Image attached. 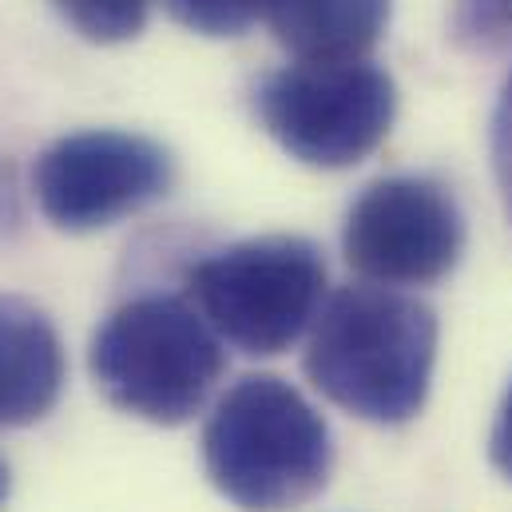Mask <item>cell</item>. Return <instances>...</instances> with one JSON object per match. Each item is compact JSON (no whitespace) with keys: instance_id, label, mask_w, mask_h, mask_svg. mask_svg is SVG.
<instances>
[{"instance_id":"obj_1","label":"cell","mask_w":512,"mask_h":512,"mask_svg":"<svg viewBox=\"0 0 512 512\" xmlns=\"http://www.w3.org/2000/svg\"><path fill=\"white\" fill-rule=\"evenodd\" d=\"M437 318L389 286H342L314 318L306 378L322 397L374 425H405L429 397Z\"/></svg>"},{"instance_id":"obj_2","label":"cell","mask_w":512,"mask_h":512,"mask_svg":"<svg viewBox=\"0 0 512 512\" xmlns=\"http://www.w3.org/2000/svg\"><path fill=\"white\" fill-rule=\"evenodd\" d=\"M211 485L243 512H290L330 481L334 445L322 413L274 374L235 382L203 429Z\"/></svg>"},{"instance_id":"obj_3","label":"cell","mask_w":512,"mask_h":512,"mask_svg":"<svg viewBox=\"0 0 512 512\" xmlns=\"http://www.w3.org/2000/svg\"><path fill=\"white\" fill-rule=\"evenodd\" d=\"M88 366L104 397L124 413L151 425H183L219 382L223 346L191 302L143 294L104 318Z\"/></svg>"},{"instance_id":"obj_4","label":"cell","mask_w":512,"mask_h":512,"mask_svg":"<svg viewBox=\"0 0 512 512\" xmlns=\"http://www.w3.org/2000/svg\"><path fill=\"white\" fill-rule=\"evenodd\" d=\"M187 286L223 342L251 358H274L314 326L326 294V258L310 239L262 235L203 258Z\"/></svg>"},{"instance_id":"obj_5","label":"cell","mask_w":512,"mask_h":512,"mask_svg":"<svg viewBox=\"0 0 512 512\" xmlns=\"http://www.w3.org/2000/svg\"><path fill=\"white\" fill-rule=\"evenodd\" d=\"M262 128L306 167L342 171L382 147L397 116V88L370 60L286 64L255 92Z\"/></svg>"},{"instance_id":"obj_6","label":"cell","mask_w":512,"mask_h":512,"mask_svg":"<svg viewBox=\"0 0 512 512\" xmlns=\"http://www.w3.org/2000/svg\"><path fill=\"white\" fill-rule=\"evenodd\" d=\"M175 183V159L147 135L76 131L56 139L32 167L44 219L60 231H104L159 203Z\"/></svg>"},{"instance_id":"obj_7","label":"cell","mask_w":512,"mask_h":512,"mask_svg":"<svg viewBox=\"0 0 512 512\" xmlns=\"http://www.w3.org/2000/svg\"><path fill=\"white\" fill-rule=\"evenodd\" d=\"M342 251L378 286H429L461 262L465 215L437 179L389 175L354 199Z\"/></svg>"},{"instance_id":"obj_8","label":"cell","mask_w":512,"mask_h":512,"mask_svg":"<svg viewBox=\"0 0 512 512\" xmlns=\"http://www.w3.org/2000/svg\"><path fill=\"white\" fill-rule=\"evenodd\" d=\"M60 389L64 346L52 318L20 294H0V429L36 425Z\"/></svg>"},{"instance_id":"obj_9","label":"cell","mask_w":512,"mask_h":512,"mask_svg":"<svg viewBox=\"0 0 512 512\" xmlns=\"http://www.w3.org/2000/svg\"><path fill=\"white\" fill-rule=\"evenodd\" d=\"M274 40L310 64L362 60L389 24V0H266Z\"/></svg>"},{"instance_id":"obj_10","label":"cell","mask_w":512,"mask_h":512,"mask_svg":"<svg viewBox=\"0 0 512 512\" xmlns=\"http://www.w3.org/2000/svg\"><path fill=\"white\" fill-rule=\"evenodd\" d=\"M60 16L96 44H120L143 32L151 0H52Z\"/></svg>"},{"instance_id":"obj_11","label":"cell","mask_w":512,"mask_h":512,"mask_svg":"<svg viewBox=\"0 0 512 512\" xmlns=\"http://www.w3.org/2000/svg\"><path fill=\"white\" fill-rule=\"evenodd\" d=\"M163 8L191 32L243 36L266 12V0H163Z\"/></svg>"},{"instance_id":"obj_12","label":"cell","mask_w":512,"mask_h":512,"mask_svg":"<svg viewBox=\"0 0 512 512\" xmlns=\"http://www.w3.org/2000/svg\"><path fill=\"white\" fill-rule=\"evenodd\" d=\"M453 36L477 52L512 48V0H453Z\"/></svg>"},{"instance_id":"obj_13","label":"cell","mask_w":512,"mask_h":512,"mask_svg":"<svg viewBox=\"0 0 512 512\" xmlns=\"http://www.w3.org/2000/svg\"><path fill=\"white\" fill-rule=\"evenodd\" d=\"M493 171H497V187H501L505 211L512 219V72L501 88L497 112H493Z\"/></svg>"},{"instance_id":"obj_14","label":"cell","mask_w":512,"mask_h":512,"mask_svg":"<svg viewBox=\"0 0 512 512\" xmlns=\"http://www.w3.org/2000/svg\"><path fill=\"white\" fill-rule=\"evenodd\" d=\"M489 457L493 465L512 481V385L497 409V421H493V437H489Z\"/></svg>"},{"instance_id":"obj_15","label":"cell","mask_w":512,"mask_h":512,"mask_svg":"<svg viewBox=\"0 0 512 512\" xmlns=\"http://www.w3.org/2000/svg\"><path fill=\"white\" fill-rule=\"evenodd\" d=\"M4 497H8V465L0 461V505H4Z\"/></svg>"}]
</instances>
